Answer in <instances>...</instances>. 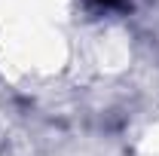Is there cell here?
Here are the masks:
<instances>
[{"label": "cell", "instance_id": "cell-1", "mask_svg": "<svg viewBox=\"0 0 159 156\" xmlns=\"http://www.w3.org/2000/svg\"><path fill=\"white\" fill-rule=\"evenodd\" d=\"M98 3H104V6H122V0H98Z\"/></svg>", "mask_w": 159, "mask_h": 156}]
</instances>
